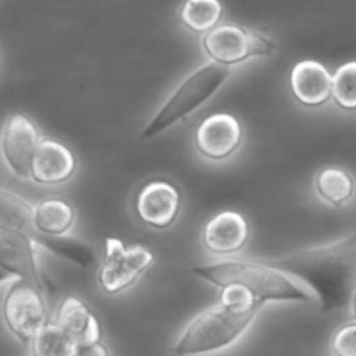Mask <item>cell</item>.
Wrapping results in <instances>:
<instances>
[{
	"label": "cell",
	"mask_w": 356,
	"mask_h": 356,
	"mask_svg": "<svg viewBox=\"0 0 356 356\" xmlns=\"http://www.w3.org/2000/svg\"><path fill=\"white\" fill-rule=\"evenodd\" d=\"M268 264L305 280L318 298L322 312L341 309L353 301L356 292V233L341 242L271 259Z\"/></svg>",
	"instance_id": "cell-1"
},
{
	"label": "cell",
	"mask_w": 356,
	"mask_h": 356,
	"mask_svg": "<svg viewBox=\"0 0 356 356\" xmlns=\"http://www.w3.org/2000/svg\"><path fill=\"white\" fill-rule=\"evenodd\" d=\"M190 273L218 285H242L259 301H301L315 302V296L292 282L270 264L247 263V261H225V263L195 266Z\"/></svg>",
	"instance_id": "cell-2"
},
{
	"label": "cell",
	"mask_w": 356,
	"mask_h": 356,
	"mask_svg": "<svg viewBox=\"0 0 356 356\" xmlns=\"http://www.w3.org/2000/svg\"><path fill=\"white\" fill-rule=\"evenodd\" d=\"M232 75V68L219 63H207L197 72L191 73L179 87L172 92V96L163 103L159 113L148 122L146 129L143 131V139H152L169 129L170 125L177 124L188 115L193 113L197 108L207 99L214 96L216 90L228 80Z\"/></svg>",
	"instance_id": "cell-3"
},
{
	"label": "cell",
	"mask_w": 356,
	"mask_h": 356,
	"mask_svg": "<svg viewBox=\"0 0 356 356\" xmlns=\"http://www.w3.org/2000/svg\"><path fill=\"white\" fill-rule=\"evenodd\" d=\"M254 316L256 313L233 312L219 302L200 313L188 325L179 341L174 344L172 353L177 356H193L222 350L245 332Z\"/></svg>",
	"instance_id": "cell-4"
},
{
	"label": "cell",
	"mask_w": 356,
	"mask_h": 356,
	"mask_svg": "<svg viewBox=\"0 0 356 356\" xmlns=\"http://www.w3.org/2000/svg\"><path fill=\"white\" fill-rule=\"evenodd\" d=\"M0 225L23 233L37 245L58 254L63 259H68L79 266H92L96 263V254L92 247L72 236L44 235L35 225V207L16 197L10 191L0 188Z\"/></svg>",
	"instance_id": "cell-5"
},
{
	"label": "cell",
	"mask_w": 356,
	"mask_h": 356,
	"mask_svg": "<svg viewBox=\"0 0 356 356\" xmlns=\"http://www.w3.org/2000/svg\"><path fill=\"white\" fill-rule=\"evenodd\" d=\"M202 45L212 61L225 66L238 65L257 56H271L275 51V44L270 38L240 24H218L204 35Z\"/></svg>",
	"instance_id": "cell-6"
},
{
	"label": "cell",
	"mask_w": 356,
	"mask_h": 356,
	"mask_svg": "<svg viewBox=\"0 0 356 356\" xmlns=\"http://www.w3.org/2000/svg\"><path fill=\"white\" fill-rule=\"evenodd\" d=\"M2 316L7 329L21 343H31L38 330L49 322L40 289L17 278L3 298Z\"/></svg>",
	"instance_id": "cell-7"
},
{
	"label": "cell",
	"mask_w": 356,
	"mask_h": 356,
	"mask_svg": "<svg viewBox=\"0 0 356 356\" xmlns=\"http://www.w3.org/2000/svg\"><path fill=\"white\" fill-rule=\"evenodd\" d=\"M155 256L146 247H125L118 238L104 240V259L99 268V285L106 294L131 287L153 264Z\"/></svg>",
	"instance_id": "cell-8"
},
{
	"label": "cell",
	"mask_w": 356,
	"mask_h": 356,
	"mask_svg": "<svg viewBox=\"0 0 356 356\" xmlns=\"http://www.w3.org/2000/svg\"><path fill=\"white\" fill-rule=\"evenodd\" d=\"M37 125L23 113H13L2 129V155L9 169L19 177H30L31 162L40 145Z\"/></svg>",
	"instance_id": "cell-9"
},
{
	"label": "cell",
	"mask_w": 356,
	"mask_h": 356,
	"mask_svg": "<svg viewBox=\"0 0 356 356\" xmlns=\"http://www.w3.org/2000/svg\"><path fill=\"white\" fill-rule=\"evenodd\" d=\"M179 207V191L167 181H152L145 184L136 198V212L139 219L159 229L169 228L176 221Z\"/></svg>",
	"instance_id": "cell-10"
},
{
	"label": "cell",
	"mask_w": 356,
	"mask_h": 356,
	"mask_svg": "<svg viewBox=\"0 0 356 356\" xmlns=\"http://www.w3.org/2000/svg\"><path fill=\"white\" fill-rule=\"evenodd\" d=\"M0 268L44 292L45 282L35 261L33 242L23 233L0 225Z\"/></svg>",
	"instance_id": "cell-11"
},
{
	"label": "cell",
	"mask_w": 356,
	"mask_h": 356,
	"mask_svg": "<svg viewBox=\"0 0 356 356\" xmlns=\"http://www.w3.org/2000/svg\"><path fill=\"white\" fill-rule=\"evenodd\" d=\"M197 148L204 156L225 160L238 149L242 143V125L233 115L214 113L197 129Z\"/></svg>",
	"instance_id": "cell-12"
},
{
	"label": "cell",
	"mask_w": 356,
	"mask_h": 356,
	"mask_svg": "<svg viewBox=\"0 0 356 356\" xmlns=\"http://www.w3.org/2000/svg\"><path fill=\"white\" fill-rule=\"evenodd\" d=\"M249 240V222L235 211H225L207 221L202 232V243L216 256H228L243 249Z\"/></svg>",
	"instance_id": "cell-13"
},
{
	"label": "cell",
	"mask_w": 356,
	"mask_h": 356,
	"mask_svg": "<svg viewBox=\"0 0 356 356\" xmlns=\"http://www.w3.org/2000/svg\"><path fill=\"white\" fill-rule=\"evenodd\" d=\"M75 155L68 146L54 139H42L31 162L30 177L40 184H61L73 176Z\"/></svg>",
	"instance_id": "cell-14"
},
{
	"label": "cell",
	"mask_w": 356,
	"mask_h": 356,
	"mask_svg": "<svg viewBox=\"0 0 356 356\" xmlns=\"http://www.w3.org/2000/svg\"><path fill=\"white\" fill-rule=\"evenodd\" d=\"M291 89L305 106H322L332 96V75L322 63L306 59L292 68Z\"/></svg>",
	"instance_id": "cell-15"
},
{
	"label": "cell",
	"mask_w": 356,
	"mask_h": 356,
	"mask_svg": "<svg viewBox=\"0 0 356 356\" xmlns=\"http://www.w3.org/2000/svg\"><path fill=\"white\" fill-rule=\"evenodd\" d=\"M56 323L68 334L70 339L79 344L99 343L101 325L96 315L87 308L86 302L80 301L75 296H68L59 305Z\"/></svg>",
	"instance_id": "cell-16"
},
{
	"label": "cell",
	"mask_w": 356,
	"mask_h": 356,
	"mask_svg": "<svg viewBox=\"0 0 356 356\" xmlns=\"http://www.w3.org/2000/svg\"><path fill=\"white\" fill-rule=\"evenodd\" d=\"M75 221V212L61 198H47L35 205V225L44 235L65 236Z\"/></svg>",
	"instance_id": "cell-17"
},
{
	"label": "cell",
	"mask_w": 356,
	"mask_h": 356,
	"mask_svg": "<svg viewBox=\"0 0 356 356\" xmlns=\"http://www.w3.org/2000/svg\"><path fill=\"white\" fill-rule=\"evenodd\" d=\"M222 6L219 0H186L181 7V23L195 33H209L219 24Z\"/></svg>",
	"instance_id": "cell-18"
},
{
	"label": "cell",
	"mask_w": 356,
	"mask_h": 356,
	"mask_svg": "<svg viewBox=\"0 0 356 356\" xmlns=\"http://www.w3.org/2000/svg\"><path fill=\"white\" fill-rule=\"evenodd\" d=\"M315 184L320 197L332 205L346 204L355 193L353 177L339 167H325L320 170Z\"/></svg>",
	"instance_id": "cell-19"
},
{
	"label": "cell",
	"mask_w": 356,
	"mask_h": 356,
	"mask_svg": "<svg viewBox=\"0 0 356 356\" xmlns=\"http://www.w3.org/2000/svg\"><path fill=\"white\" fill-rule=\"evenodd\" d=\"M33 356H73L75 343L58 323L47 322L31 341Z\"/></svg>",
	"instance_id": "cell-20"
},
{
	"label": "cell",
	"mask_w": 356,
	"mask_h": 356,
	"mask_svg": "<svg viewBox=\"0 0 356 356\" xmlns=\"http://www.w3.org/2000/svg\"><path fill=\"white\" fill-rule=\"evenodd\" d=\"M332 97L343 110H356V61L344 63L334 73Z\"/></svg>",
	"instance_id": "cell-21"
},
{
	"label": "cell",
	"mask_w": 356,
	"mask_h": 356,
	"mask_svg": "<svg viewBox=\"0 0 356 356\" xmlns=\"http://www.w3.org/2000/svg\"><path fill=\"white\" fill-rule=\"evenodd\" d=\"M219 302L238 313H257L261 306L264 305L242 285H228V287L222 289Z\"/></svg>",
	"instance_id": "cell-22"
},
{
	"label": "cell",
	"mask_w": 356,
	"mask_h": 356,
	"mask_svg": "<svg viewBox=\"0 0 356 356\" xmlns=\"http://www.w3.org/2000/svg\"><path fill=\"white\" fill-rule=\"evenodd\" d=\"M334 356H356V322L341 327L332 337Z\"/></svg>",
	"instance_id": "cell-23"
},
{
	"label": "cell",
	"mask_w": 356,
	"mask_h": 356,
	"mask_svg": "<svg viewBox=\"0 0 356 356\" xmlns=\"http://www.w3.org/2000/svg\"><path fill=\"white\" fill-rule=\"evenodd\" d=\"M73 356H110V351L103 343H92V344H79L75 346Z\"/></svg>",
	"instance_id": "cell-24"
},
{
	"label": "cell",
	"mask_w": 356,
	"mask_h": 356,
	"mask_svg": "<svg viewBox=\"0 0 356 356\" xmlns=\"http://www.w3.org/2000/svg\"><path fill=\"white\" fill-rule=\"evenodd\" d=\"M10 277H13V275L7 273V271L3 270V268H0V284H2V282H7V280H9Z\"/></svg>",
	"instance_id": "cell-25"
},
{
	"label": "cell",
	"mask_w": 356,
	"mask_h": 356,
	"mask_svg": "<svg viewBox=\"0 0 356 356\" xmlns=\"http://www.w3.org/2000/svg\"><path fill=\"white\" fill-rule=\"evenodd\" d=\"M353 316H355V320H356V292H355V296H353Z\"/></svg>",
	"instance_id": "cell-26"
}]
</instances>
